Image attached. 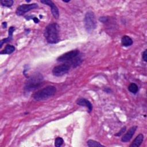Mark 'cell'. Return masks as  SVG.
Masks as SVG:
<instances>
[{"instance_id": "cell-11", "label": "cell", "mask_w": 147, "mask_h": 147, "mask_svg": "<svg viewBox=\"0 0 147 147\" xmlns=\"http://www.w3.org/2000/svg\"><path fill=\"white\" fill-rule=\"evenodd\" d=\"M144 140V136L142 134H138L134 140L132 142V143L130 144V147H138L141 145L142 141Z\"/></svg>"}, {"instance_id": "cell-18", "label": "cell", "mask_w": 147, "mask_h": 147, "mask_svg": "<svg viewBox=\"0 0 147 147\" xmlns=\"http://www.w3.org/2000/svg\"><path fill=\"white\" fill-rule=\"evenodd\" d=\"M64 142V140L63 139L61 138V137H57L56 139H55V146L56 147H60L63 144Z\"/></svg>"}, {"instance_id": "cell-14", "label": "cell", "mask_w": 147, "mask_h": 147, "mask_svg": "<svg viewBox=\"0 0 147 147\" xmlns=\"http://www.w3.org/2000/svg\"><path fill=\"white\" fill-rule=\"evenodd\" d=\"M15 51V47L11 45H7L5 49L1 52V54H11Z\"/></svg>"}, {"instance_id": "cell-12", "label": "cell", "mask_w": 147, "mask_h": 147, "mask_svg": "<svg viewBox=\"0 0 147 147\" xmlns=\"http://www.w3.org/2000/svg\"><path fill=\"white\" fill-rule=\"evenodd\" d=\"M15 30V28L14 27H13V26H11L10 27L9 29V36L8 37L6 38H4L3 40H2L1 41V44H0V47L1 48L2 45L4 44V43H6V42H8L9 41H10L11 40H12V36H13V32Z\"/></svg>"}, {"instance_id": "cell-9", "label": "cell", "mask_w": 147, "mask_h": 147, "mask_svg": "<svg viewBox=\"0 0 147 147\" xmlns=\"http://www.w3.org/2000/svg\"><path fill=\"white\" fill-rule=\"evenodd\" d=\"M137 126H133L131 127L129 129V130L126 132V133L122 137L121 141L123 142H126L129 141L131 140V138H132L134 134L135 133V132L137 130Z\"/></svg>"}, {"instance_id": "cell-15", "label": "cell", "mask_w": 147, "mask_h": 147, "mask_svg": "<svg viewBox=\"0 0 147 147\" xmlns=\"http://www.w3.org/2000/svg\"><path fill=\"white\" fill-rule=\"evenodd\" d=\"M87 145L90 147H97V146H104V145L100 144L99 142L92 140H89L87 142Z\"/></svg>"}, {"instance_id": "cell-13", "label": "cell", "mask_w": 147, "mask_h": 147, "mask_svg": "<svg viewBox=\"0 0 147 147\" xmlns=\"http://www.w3.org/2000/svg\"><path fill=\"white\" fill-rule=\"evenodd\" d=\"M121 43L124 47H129L133 44V40L129 36H123L121 39Z\"/></svg>"}, {"instance_id": "cell-17", "label": "cell", "mask_w": 147, "mask_h": 147, "mask_svg": "<svg viewBox=\"0 0 147 147\" xmlns=\"http://www.w3.org/2000/svg\"><path fill=\"white\" fill-rule=\"evenodd\" d=\"M14 3V1L13 0H1V4L5 7H11Z\"/></svg>"}, {"instance_id": "cell-10", "label": "cell", "mask_w": 147, "mask_h": 147, "mask_svg": "<svg viewBox=\"0 0 147 147\" xmlns=\"http://www.w3.org/2000/svg\"><path fill=\"white\" fill-rule=\"evenodd\" d=\"M76 103L78 105H80V106H86V107H87L89 113L91 112L92 110V104L91 103V102L88 100H87L85 98H80V99H79L77 100Z\"/></svg>"}, {"instance_id": "cell-3", "label": "cell", "mask_w": 147, "mask_h": 147, "mask_svg": "<svg viewBox=\"0 0 147 147\" xmlns=\"http://www.w3.org/2000/svg\"><path fill=\"white\" fill-rule=\"evenodd\" d=\"M56 92V88L53 86H48L36 92L33 95V98L37 101L44 100L53 96Z\"/></svg>"}, {"instance_id": "cell-21", "label": "cell", "mask_w": 147, "mask_h": 147, "mask_svg": "<svg viewBox=\"0 0 147 147\" xmlns=\"http://www.w3.org/2000/svg\"><path fill=\"white\" fill-rule=\"evenodd\" d=\"M32 19L33 20V21H34L35 23H38V22H39V20H38L37 18H36V17H34V18H32Z\"/></svg>"}, {"instance_id": "cell-4", "label": "cell", "mask_w": 147, "mask_h": 147, "mask_svg": "<svg viewBox=\"0 0 147 147\" xmlns=\"http://www.w3.org/2000/svg\"><path fill=\"white\" fill-rule=\"evenodd\" d=\"M84 24L86 30L90 32L96 27V20L94 13L91 11L86 13L84 17Z\"/></svg>"}, {"instance_id": "cell-8", "label": "cell", "mask_w": 147, "mask_h": 147, "mask_svg": "<svg viewBox=\"0 0 147 147\" xmlns=\"http://www.w3.org/2000/svg\"><path fill=\"white\" fill-rule=\"evenodd\" d=\"M41 2L45 5L49 6L51 8L52 14L55 18H59V9L52 1H51V0H42V1H41Z\"/></svg>"}, {"instance_id": "cell-1", "label": "cell", "mask_w": 147, "mask_h": 147, "mask_svg": "<svg viewBox=\"0 0 147 147\" xmlns=\"http://www.w3.org/2000/svg\"><path fill=\"white\" fill-rule=\"evenodd\" d=\"M45 38L49 44H56L59 41V26L56 23L49 24L45 29Z\"/></svg>"}, {"instance_id": "cell-7", "label": "cell", "mask_w": 147, "mask_h": 147, "mask_svg": "<svg viewBox=\"0 0 147 147\" xmlns=\"http://www.w3.org/2000/svg\"><path fill=\"white\" fill-rule=\"evenodd\" d=\"M38 7L37 3H31V4H23L19 6L16 10V14L18 16H22L25 13L29 11L34 9Z\"/></svg>"}, {"instance_id": "cell-20", "label": "cell", "mask_w": 147, "mask_h": 147, "mask_svg": "<svg viewBox=\"0 0 147 147\" xmlns=\"http://www.w3.org/2000/svg\"><path fill=\"white\" fill-rule=\"evenodd\" d=\"M142 59L144 60V61H147V53H146V49H145L144 52L142 53Z\"/></svg>"}, {"instance_id": "cell-16", "label": "cell", "mask_w": 147, "mask_h": 147, "mask_svg": "<svg viewBox=\"0 0 147 147\" xmlns=\"http://www.w3.org/2000/svg\"><path fill=\"white\" fill-rule=\"evenodd\" d=\"M128 90L130 92L133 94H136L138 91V87L137 85L135 83L130 84L128 87Z\"/></svg>"}, {"instance_id": "cell-19", "label": "cell", "mask_w": 147, "mask_h": 147, "mask_svg": "<svg viewBox=\"0 0 147 147\" xmlns=\"http://www.w3.org/2000/svg\"><path fill=\"white\" fill-rule=\"evenodd\" d=\"M126 126H124L123 127H122L121 129V130L119 131V132H118L116 134H115V136H120L121 134H122L125 131V130H126Z\"/></svg>"}, {"instance_id": "cell-6", "label": "cell", "mask_w": 147, "mask_h": 147, "mask_svg": "<svg viewBox=\"0 0 147 147\" xmlns=\"http://www.w3.org/2000/svg\"><path fill=\"white\" fill-rule=\"evenodd\" d=\"M71 67L69 63H64L62 64L57 65L52 69V74L56 76H61L68 72Z\"/></svg>"}, {"instance_id": "cell-5", "label": "cell", "mask_w": 147, "mask_h": 147, "mask_svg": "<svg viewBox=\"0 0 147 147\" xmlns=\"http://www.w3.org/2000/svg\"><path fill=\"white\" fill-rule=\"evenodd\" d=\"M79 54V51L78 49L72 50L71 51L67 52L62 55L60 56L57 59V61L59 62H64L68 63L71 61L73 59L76 58Z\"/></svg>"}, {"instance_id": "cell-2", "label": "cell", "mask_w": 147, "mask_h": 147, "mask_svg": "<svg viewBox=\"0 0 147 147\" xmlns=\"http://www.w3.org/2000/svg\"><path fill=\"white\" fill-rule=\"evenodd\" d=\"M43 76L40 73H34L29 77L25 83L24 89L26 91H31L38 88L42 83Z\"/></svg>"}, {"instance_id": "cell-22", "label": "cell", "mask_w": 147, "mask_h": 147, "mask_svg": "<svg viewBox=\"0 0 147 147\" xmlns=\"http://www.w3.org/2000/svg\"><path fill=\"white\" fill-rule=\"evenodd\" d=\"M70 1L69 0H68V1H64V0H63V2H69Z\"/></svg>"}]
</instances>
